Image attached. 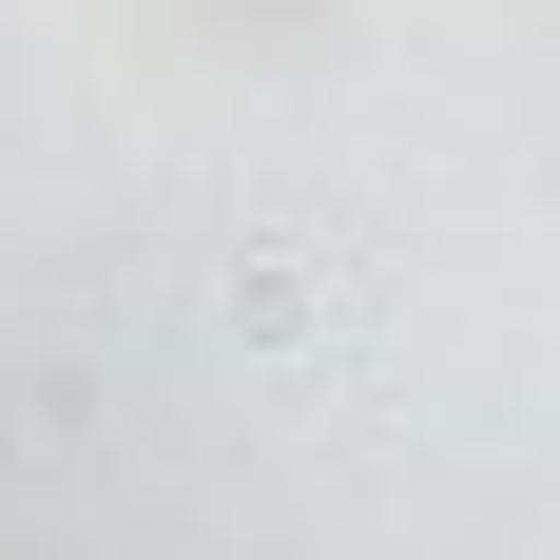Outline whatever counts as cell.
I'll list each match as a JSON object with an SVG mask.
<instances>
[{"label": "cell", "mask_w": 560, "mask_h": 560, "mask_svg": "<svg viewBox=\"0 0 560 560\" xmlns=\"http://www.w3.org/2000/svg\"><path fill=\"white\" fill-rule=\"evenodd\" d=\"M232 348H310V271H232Z\"/></svg>", "instance_id": "6da1fadb"}]
</instances>
